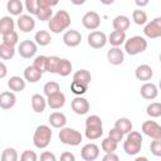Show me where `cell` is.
<instances>
[{"label": "cell", "mask_w": 161, "mask_h": 161, "mask_svg": "<svg viewBox=\"0 0 161 161\" xmlns=\"http://www.w3.org/2000/svg\"><path fill=\"white\" fill-rule=\"evenodd\" d=\"M72 69H73V65H72L70 60H68L65 58H62L59 60V64H58V68H57V74H59L60 77H67L72 73Z\"/></svg>", "instance_id": "obj_28"}, {"label": "cell", "mask_w": 161, "mask_h": 161, "mask_svg": "<svg viewBox=\"0 0 161 161\" xmlns=\"http://www.w3.org/2000/svg\"><path fill=\"white\" fill-rule=\"evenodd\" d=\"M135 75H136V78L138 80L147 82V80H150L153 77V70H152V68L148 64H141V65H138L136 68Z\"/></svg>", "instance_id": "obj_19"}, {"label": "cell", "mask_w": 161, "mask_h": 161, "mask_svg": "<svg viewBox=\"0 0 161 161\" xmlns=\"http://www.w3.org/2000/svg\"><path fill=\"white\" fill-rule=\"evenodd\" d=\"M143 34L150 39H157L161 36V18H155L150 23L145 24Z\"/></svg>", "instance_id": "obj_7"}, {"label": "cell", "mask_w": 161, "mask_h": 161, "mask_svg": "<svg viewBox=\"0 0 161 161\" xmlns=\"http://www.w3.org/2000/svg\"><path fill=\"white\" fill-rule=\"evenodd\" d=\"M36 3H38V6H42V8H53L59 3V0H36Z\"/></svg>", "instance_id": "obj_49"}, {"label": "cell", "mask_w": 161, "mask_h": 161, "mask_svg": "<svg viewBox=\"0 0 161 161\" xmlns=\"http://www.w3.org/2000/svg\"><path fill=\"white\" fill-rule=\"evenodd\" d=\"M34 40H35L36 45L45 47V45L50 44V42H52V36H50L49 31H47V30H39V31L35 33V35H34Z\"/></svg>", "instance_id": "obj_30"}, {"label": "cell", "mask_w": 161, "mask_h": 161, "mask_svg": "<svg viewBox=\"0 0 161 161\" xmlns=\"http://www.w3.org/2000/svg\"><path fill=\"white\" fill-rule=\"evenodd\" d=\"M53 132L49 126L47 125H40L35 128L34 136H33V143L36 148H45L52 141Z\"/></svg>", "instance_id": "obj_3"}, {"label": "cell", "mask_w": 161, "mask_h": 161, "mask_svg": "<svg viewBox=\"0 0 161 161\" xmlns=\"http://www.w3.org/2000/svg\"><path fill=\"white\" fill-rule=\"evenodd\" d=\"M103 161H118V156L114 152H106L103 156Z\"/></svg>", "instance_id": "obj_52"}, {"label": "cell", "mask_w": 161, "mask_h": 161, "mask_svg": "<svg viewBox=\"0 0 161 161\" xmlns=\"http://www.w3.org/2000/svg\"><path fill=\"white\" fill-rule=\"evenodd\" d=\"M147 157H136V161H146Z\"/></svg>", "instance_id": "obj_57"}, {"label": "cell", "mask_w": 161, "mask_h": 161, "mask_svg": "<svg viewBox=\"0 0 161 161\" xmlns=\"http://www.w3.org/2000/svg\"><path fill=\"white\" fill-rule=\"evenodd\" d=\"M70 23H72L70 15L65 10H58L48 20V28H49V30L52 33L59 34V33L64 31L65 29H68L69 25H70Z\"/></svg>", "instance_id": "obj_1"}, {"label": "cell", "mask_w": 161, "mask_h": 161, "mask_svg": "<svg viewBox=\"0 0 161 161\" xmlns=\"http://www.w3.org/2000/svg\"><path fill=\"white\" fill-rule=\"evenodd\" d=\"M60 160L62 161H74L75 160V156L72 152H63L60 155Z\"/></svg>", "instance_id": "obj_51"}, {"label": "cell", "mask_w": 161, "mask_h": 161, "mask_svg": "<svg viewBox=\"0 0 161 161\" xmlns=\"http://www.w3.org/2000/svg\"><path fill=\"white\" fill-rule=\"evenodd\" d=\"M132 127H133V125H132L131 119H128L126 117H121L114 122V128L121 131L123 135H127L130 131H132Z\"/></svg>", "instance_id": "obj_29"}, {"label": "cell", "mask_w": 161, "mask_h": 161, "mask_svg": "<svg viewBox=\"0 0 161 161\" xmlns=\"http://www.w3.org/2000/svg\"><path fill=\"white\" fill-rule=\"evenodd\" d=\"M49 123L54 128H62L67 123V117L62 112H53L49 114Z\"/></svg>", "instance_id": "obj_23"}, {"label": "cell", "mask_w": 161, "mask_h": 161, "mask_svg": "<svg viewBox=\"0 0 161 161\" xmlns=\"http://www.w3.org/2000/svg\"><path fill=\"white\" fill-rule=\"evenodd\" d=\"M80 42H82V34L78 30L70 29L63 34V43L69 48L78 47L80 44Z\"/></svg>", "instance_id": "obj_11"}, {"label": "cell", "mask_w": 161, "mask_h": 161, "mask_svg": "<svg viewBox=\"0 0 161 161\" xmlns=\"http://www.w3.org/2000/svg\"><path fill=\"white\" fill-rule=\"evenodd\" d=\"M58 137H59L62 143L68 145V146H78L83 138V136L79 131L70 128V127H65V126L60 128Z\"/></svg>", "instance_id": "obj_5"}, {"label": "cell", "mask_w": 161, "mask_h": 161, "mask_svg": "<svg viewBox=\"0 0 161 161\" xmlns=\"http://www.w3.org/2000/svg\"><path fill=\"white\" fill-rule=\"evenodd\" d=\"M15 47L5 44V43H0V58L4 60H9L13 59L15 55Z\"/></svg>", "instance_id": "obj_33"}, {"label": "cell", "mask_w": 161, "mask_h": 161, "mask_svg": "<svg viewBox=\"0 0 161 161\" xmlns=\"http://www.w3.org/2000/svg\"><path fill=\"white\" fill-rule=\"evenodd\" d=\"M6 74H8V68H6V65H5L3 62H0V79H1V78H5Z\"/></svg>", "instance_id": "obj_53"}, {"label": "cell", "mask_w": 161, "mask_h": 161, "mask_svg": "<svg viewBox=\"0 0 161 161\" xmlns=\"http://www.w3.org/2000/svg\"><path fill=\"white\" fill-rule=\"evenodd\" d=\"M141 130L146 136L151 137L152 140L153 138H161V127L155 121H145L141 126Z\"/></svg>", "instance_id": "obj_10"}, {"label": "cell", "mask_w": 161, "mask_h": 161, "mask_svg": "<svg viewBox=\"0 0 161 161\" xmlns=\"http://www.w3.org/2000/svg\"><path fill=\"white\" fill-rule=\"evenodd\" d=\"M8 87L13 92H21L25 88V79L19 75H13L8 80Z\"/></svg>", "instance_id": "obj_24"}, {"label": "cell", "mask_w": 161, "mask_h": 161, "mask_svg": "<svg viewBox=\"0 0 161 161\" xmlns=\"http://www.w3.org/2000/svg\"><path fill=\"white\" fill-rule=\"evenodd\" d=\"M87 91H88V86H86L83 83H79V82H75V80H73L70 83V92L75 96H82Z\"/></svg>", "instance_id": "obj_40"}, {"label": "cell", "mask_w": 161, "mask_h": 161, "mask_svg": "<svg viewBox=\"0 0 161 161\" xmlns=\"http://www.w3.org/2000/svg\"><path fill=\"white\" fill-rule=\"evenodd\" d=\"M146 113L151 118H157L161 116V103L158 102H152L146 107Z\"/></svg>", "instance_id": "obj_34"}, {"label": "cell", "mask_w": 161, "mask_h": 161, "mask_svg": "<svg viewBox=\"0 0 161 161\" xmlns=\"http://www.w3.org/2000/svg\"><path fill=\"white\" fill-rule=\"evenodd\" d=\"M59 60H60V58L57 57V55L47 57V67H45V72H49V73H57V68H58Z\"/></svg>", "instance_id": "obj_37"}, {"label": "cell", "mask_w": 161, "mask_h": 161, "mask_svg": "<svg viewBox=\"0 0 161 161\" xmlns=\"http://www.w3.org/2000/svg\"><path fill=\"white\" fill-rule=\"evenodd\" d=\"M107 60L112 65H119L125 60V53L119 47H112L107 52Z\"/></svg>", "instance_id": "obj_15"}, {"label": "cell", "mask_w": 161, "mask_h": 161, "mask_svg": "<svg viewBox=\"0 0 161 161\" xmlns=\"http://www.w3.org/2000/svg\"><path fill=\"white\" fill-rule=\"evenodd\" d=\"M64 104H65V94L63 92L58 91L57 93H53V94L48 96L47 106H49V108L59 109V108L64 107Z\"/></svg>", "instance_id": "obj_16"}, {"label": "cell", "mask_w": 161, "mask_h": 161, "mask_svg": "<svg viewBox=\"0 0 161 161\" xmlns=\"http://www.w3.org/2000/svg\"><path fill=\"white\" fill-rule=\"evenodd\" d=\"M73 80L83 83L86 86H89V83L92 80V75L87 69H79L73 74Z\"/></svg>", "instance_id": "obj_31"}, {"label": "cell", "mask_w": 161, "mask_h": 161, "mask_svg": "<svg viewBox=\"0 0 161 161\" xmlns=\"http://www.w3.org/2000/svg\"><path fill=\"white\" fill-rule=\"evenodd\" d=\"M84 135H86V137L89 141L97 140V138H99L103 135V127L102 126H89V127H86Z\"/></svg>", "instance_id": "obj_32"}, {"label": "cell", "mask_w": 161, "mask_h": 161, "mask_svg": "<svg viewBox=\"0 0 161 161\" xmlns=\"http://www.w3.org/2000/svg\"><path fill=\"white\" fill-rule=\"evenodd\" d=\"M36 50H38V45L33 40H23L19 47H18V53L21 58H25V59H30L33 58L35 54H36Z\"/></svg>", "instance_id": "obj_6"}, {"label": "cell", "mask_w": 161, "mask_h": 161, "mask_svg": "<svg viewBox=\"0 0 161 161\" xmlns=\"http://www.w3.org/2000/svg\"><path fill=\"white\" fill-rule=\"evenodd\" d=\"M140 93L141 96L145 98V99H148V101H152L157 97L158 94V89H157V86L153 84V83H150V82H146L145 84L141 86L140 88Z\"/></svg>", "instance_id": "obj_18"}, {"label": "cell", "mask_w": 161, "mask_h": 161, "mask_svg": "<svg viewBox=\"0 0 161 161\" xmlns=\"http://www.w3.org/2000/svg\"><path fill=\"white\" fill-rule=\"evenodd\" d=\"M82 24L88 30H96L101 25V16L96 11H87L82 18Z\"/></svg>", "instance_id": "obj_9"}, {"label": "cell", "mask_w": 161, "mask_h": 161, "mask_svg": "<svg viewBox=\"0 0 161 161\" xmlns=\"http://www.w3.org/2000/svg\"><path fill=\"white\" fill-rule=\"evenodd\" d=\"M142 136L137 131H130L127 133V138L123 142V151L128 156H135L141 151L142 147Z\"/></svg>", "instance_id": "obj_2"}, {"label": "cell", "mask_w": 161, "mask_h": 161, "mask_svg": "<svg viewBox=\"0 0 161 161\" xmlns=\"http://www.w3.org/2000/svg\"><path fill=\"white\" fill-rule=\"evenodd\" d=\"M150 150L153 156L160 157L161 156V138H153V141L150 145Z\"/></svg>", "instance_id": "obj_44"}, {"label": "cell", "mask_w": 161, "mask_h": 161, "mask_svg": "<svg viewBox=\"0 0 161 161\" xmlns=\"http://www.w3.org/2000/svg\"><path fill=\"white\" fill-rule=\"evenodd\" d=\"M18 158V152L13 147H6L1 153V161H16Z\"/></svg>", "instance_id": "obj_39"}, {"label": "cell", "mask_w": 161, "mask_h": 161, "mask_svg": "<svg viewBox=\"0 0 161 161\" xmlns=\"http://www.w3.org/2000/svg\"><path fill=\"white\" fill-rule=\"evenodd\" d=\"M102 119L97 114H92V116H88L87 119H86V127H89V126H102Z\"/></svg>", "instance_id": "obj_45"}, {"label": "cell", "mask_w": 161, "mask_h": 161, "mask_svg": "<svg viewBox=\"0 0 161 161\" xmlns=\"http://www.w3.org/2000/svg\"><path fill=\"white\" fill-rule=\"evenodd\" d=\"M80 156L86 161H94L99 156V147L96 143H87L82 147Z\"/></svg>", "instance_id": "obj_13"}, {"label": "cell", "mask_w": 161, "mask_h": 161, "mask_svg": "<svg viewBox=\"0 0 161 161\" xmlns=\"http://www.w3.org/2000/svg\"><path fill=\"white\" fill-rule=\"evenodd\" d=\"M99 1H101L103 5H112L116 0H99Z\"/></svg>", "instance_id": "obj_56"}, {"label": "cell", "mask_w": 161, "mask_h": 161, "mask_svg": "<svg viewBox=\"0 0 161 161\" xmlns=\"http://www.w3.org/2000/svg\"><path fill=\"white\" fill-rule=\"evenodd\" d=\"M16 25L19 28V30H21L23 33H30L31 30H34L35 28V20L31 15H26V14H21L18 18Z\"/></svg>", "instance_id": "obj_12"}, {"label": "cell", "mask_w": 161, "mask_h": 161, "mask_svg": "<svg viewBox=\"0 0 161 161\" xmlns=\"http://www.w3.org/2000/svg\"><path fill=\"white\" fill-rule=\"evenodd\" d=\"M123 44H125V52L128 55H137L147 49V40L141 35L131 36L130 39H126Z\"/></svg>", "instance_id": "obj_4"}, {"label": "cell", "mask_w": 161, "mask_h": 161, "mask_svg": "<svg viewBox=\"0 0 161 161\" xmlns=\"http://www.w3.org/2000/svg\"><path fill=\"white\" fill-rule=\"evenodd\" d=\"M40 160H42V161H55L57 157H55L54 153H52V152H49V151H44V152L40 155Z\"/></svg>", "instance_id": "obj_50"}, {"label": "cell", "mask_w": 161, "mask_h": 161, "mask_svg": "<svg viewBox=\"0 0 161 161\" xmlns=\"http://www.w3.org/2000/svg\"><path fill=\"white\" fill-rule=\"evenodd\" d=\"M86 1H87V0H70V3H72L73 5H83Z\"/></svg>", "instance_id": "obj_55"}, {"label": "cell", "mask_w": 161, "mask_h": 161, "mask_svg": "<svg viewBox=\"0 0 161 161\" xmlns=\"http://www.w3.org/2000/svg\"><path fill=\"white\" fill-rule=\"evenodd\" d=\"M16 97L13 91H5L0 93V108L3 109H10L15 106Z\"/></svg>", "instance_id": "obj_17"}, {"label": "cell", "mask_w": 161, "mask_h": 161, "mask_svg": "<svg viewBox=\"0 0 161 161\" xmlns=\"http://www.w3.org/2000/svg\"><path fill=\"white\" fill-rule=\"evenodd\" d=\"M88 45L93 49H101L107 44V35L103 31L99 30H94L92 33H89L88 38H87Z\"/></svg>", "instance_id": "obj_8"}, {"label": "cell", "mask_w": 161, "mask_h": 161, "mask_svg": "<svg viewBox=\"0 0 161 161\" xmlns=\"http://www.w3.org/2000/svg\"><path fill=\"white\" fill-rule=\"evenodd\" d=\"M15 29V21L11 16H3L0 19V34L5 35Z\"/></svg>", "instance_id": "obj_27"}, {"label": "cell", "mask_w": 161, "mask_h": 161, "mask_svg": "<svg viewBox=\"0 0 161 161\" xmlns=\"http://www.w3.org/2000/svg\"><path fill=\"white\" fill-rule=\"evenodd\" d=\"M31 108L34 112L36 113H43L45 111V107H47V99L39 94V93H35L31 96Z\"/></svg>", "instance_id": "obj_22"}, {"label": "cell", "mask_w": 161, "mask_h": 161, "mask_svg": "<svg viewBox=\"0 0 161 161\" xmlns=\"http://www.w3.org/2000/svg\"><path fill=\"white\" fill-rule=\"evenodd\" d=\"M24 6H25L26 11L30 15H35L36 14V10H38V3H36V0H25Z\"/></svg>", "instance_id": "obj_46"}, {"label": "cell", "mask_w": 161, "mask_h": 161, "mask_svg": "<svg viewBox=\"0 0 161 161\" xmlns=\"http://www.w3.org/2000/svg\"><path fill=\"white\" fill-rule=\"evenodd\" d=\"M126 40V31H117L113 30L109 36L107 38V42L112 45V47H121Z\"/></svg>", "instance_id": "obj_25"}, {"label": "cell", "mask_w": 161, "mask_h": 161, "mask_svg": "<svg viewBox=\"0 0 161 161\" xmlns=\"http://www.w3.org/2000/svg\"><path fill=\"white\" fill-rule=\"evenodd\" d=\"M1 36H3V43L13 45V47H15L18 44V42H19V35H18V33L15 30H13V31H10V33H8L5 35H1Z\"/></svg>", "instance_id": "obj_41"}, {"label": "cell", "mask_w": 161, "mask_h": 161, "mask_svg": "<svg viewBox=\"0 0 161 161\" xmlns=\"http://www.w3.org/2000/svg\"><path fill=\"white\" fill-rule=\"evenodd\" d=\"M130 25H131V20L126 15H117L112 21V26L117 31H126L130 28Z\"/></svg>", "instance_id": "obj_21"}, {"label": "cell", "mask_w": 161, "mask_h": 161, "mask_svg": "<svg viewBox=\"0 0 161 161\" xmlns=\"http://www.w3.org/2000/svg\"><path fill=\"white\" fill-rule=\"evenodd\" d=\"M35 16L40 21H48L53 16V10H52V8H42V6H38V10H36Z\"/></svg>", "instance_id": "obj_36"}, {"label": "cell", "mask_w": 161, "mask_h": 161, "mask_svg": "<svg viewBox=\"0 0 161 161\" xmlns=\"http://www.w3.org/2000/svg\"><path fill=\"white\" fill-rule=\"evenodd\" d=\"M117 142H114V141H112L109 137H107V138H103L102 140V143H101V147H102V150L104 151V152H114L116 150H117Z\"/></svg>", "instance_id": "obj_42"}, {"label": "cell", "mask_w": 161, "mask_h": 161, "mask_svg": "<svg viewBox=\"0 0 161 161\" xmlns=\"http://www.w3.org/2000/svg\"><path fill=\"white\" fill-rule=\"evenodd\" d=\"M20 160H21V161H36V160H38V156H36V153H35L34 151H31V150H25V151L21 153Z\"/></svg>", "instance_id": "obj_48"}, {"label": "cell", "mask_w": 161, "mask_h": 161, "mask_svg": "<svg viewBox=\"0 0 161 161\" xmlns=\"http://www.w3.org/2000/svg\"><path fill=\"white\" fill-rule=\"evenodd\" d=\"M135 3H136V5H137L138 8H143V6L148 5L150 0H135Z\"/></svg>", "instance_id": "obj_54"}, {"label": "cell", "mask_w": 161, "mask_h": 161, "mask_svg": "<svg viewBox=\"0 0 161 161\" xmlns=\"http://www.w3.org/2000/svg\"><path fill=\"white\" fill-rule=\"evenodd\" d=\"M108 137L112 140V141H114V142H121L122 140H123V133L121 132V131H118L117 128H112L109 132H108Z\"/></svg>", "instance_id": "obj_47"}, {"label": "cell", "mask_w": 161, "mask_h": 161, "mask_svg": "<svg viewBox=\"0 0 161 161\" xmlns=\"http://www.w3.org/2000/svg\"><path fill=\"white\" fill-rule=\"evenodd\" d=\"M132 20L137 25H145L147 23V14L141 9H136L132 13Z\"/></svg>", "instance_id": "obj_35"}, {"label": "cell", "mask_w": 161, "mask_h": 161, "mask_svg": "<svg viewBox=\"0 0 161 161\" xmlns=\"http://www.w3.org/2000/svg\"><path fill=\"white\" fill-rule=\"evenodd\" d=\"M70 107H72V109H73L74 113L82 116V114L88 113V111H89V102H88L86 98L80 97V96H77V97L72 101Z\"/></svg>", "instance_id": "obj_14"}, {"label": "cell", "mask_w": 161, "mask_h": 161, "mask_svg": "<svg viewBox=\"0 0 161 161\" xmlns=\"http://www.w3.org/2000/svg\"><path fill=\"white\" fill-rule=\"evenodd\" d=\"M58 91H60V86H59L58 82H54V80L47 82L44 84V87H43V92H44V94L47 97L50 96V94H53V93H57Z\"/></svg>", "instance_id": "obj_38"}, {"label": "cell", "mask_w": 161, "mask_h": 161, "mask_svg": "<svg viewBox=\"0 0 161 161\" xmlns=\"http://www.w3.org/2000/svg\"><path fill=\"white\" fill-rule=\"evenodd\" d=\"M33 65L36 69H39L42 73H44L45 72V67H47V57L45 55H38V57H35V59L33 62Z\"/></svg>", "instance_id": "obj_43"}, {"label": "cell", "mask_w": 161, "mask_h": 161, "mask_svg": "<svg viewBox=\"0 0 161 161\" xmlns=\"http://www.w3.org/2000/svg\"><path fill=\"white\" fill-rule=\"evenodd\" d=\"M6 10L10 13V15L19 16V15H21V13L24 10V5L20 0H8Z\"/></svg>", "instance_id": "obj_26"}, {"label": "cell", "mask_w": 161, "mask_h": 161, "mask_svg": "<svg viewBox=\"0 0 161 161\" xmlns=\"http://www.w3.org/2000/svg\"><path fill=\"white\" fill-rule=\"evenodd\" d=\"M43 73L36 69L34 65H28L25 69H24V79L25 82H29V83H36L40 80Z\"/></svg>", "instance_id": "obj_20"}]
</instances>
